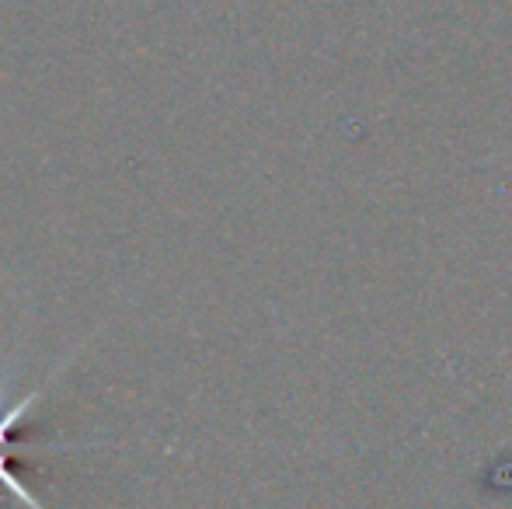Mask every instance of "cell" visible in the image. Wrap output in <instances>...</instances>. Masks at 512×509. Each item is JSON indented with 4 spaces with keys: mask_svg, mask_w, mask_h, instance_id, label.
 Wrapping results in <instances>:
<instances>
[{
    "mask_svg": "<svg viewBox=\"0 0 512 509\" xmlns=\"http://www.w3.org/2000/svg\"><path fill=\"white\" fill-rule=\"evenodd\" d=\"M7 454H11V447H0V485H4V489H11V496H18L28 509H42L32 499V492H28L25 485L18 482V478H11V471H7Z\"/></svg>",
    "mask_w": 512,
    "mask_h": 509,
    "instance_id": "1",
    "label": "cell"
}]
</instances>
